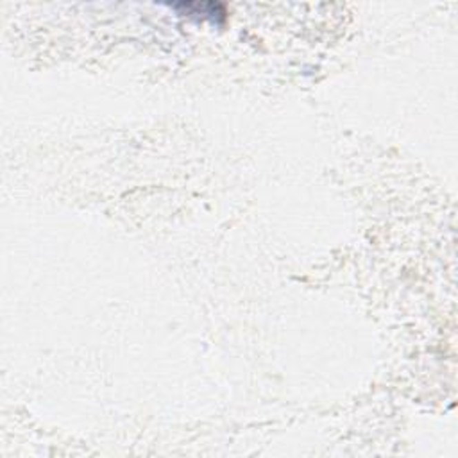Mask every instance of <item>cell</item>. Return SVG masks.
<instances>
[{
	"mask_svg": "<svg viewBox=\"0 0 458 458\" xmlns=\"http://www.w3.org/2000/svg\"><path fill=\"white\" fill-rule=\"evenodd\" d=\"M170 8L177 9V11H181V13H186V14H204V17H212L213 14H221V17H224L226 14V9L224 6L221 4H215V2H179V4H168Z\"/></svg>",
	"mask_w": 458,
	"mask_h": 458,
	"instance_id": "cell-1",
	"label": "cell"
}]
</instances>
